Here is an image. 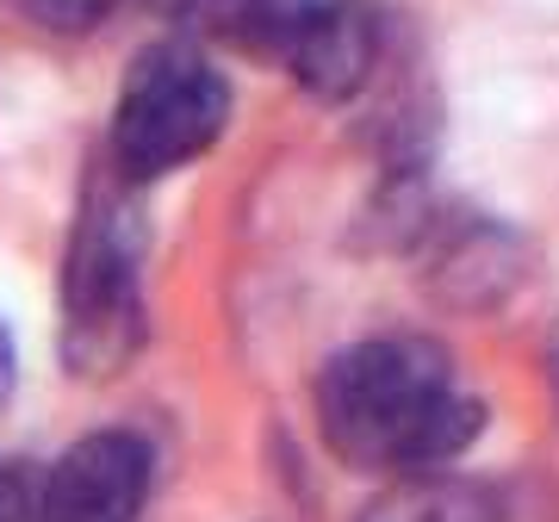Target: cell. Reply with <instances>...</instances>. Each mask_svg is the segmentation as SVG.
<instances>
[{"label":"cell","instance_id":"obj_6","mask_svg":"<svg viewBox=\"0 0 559 522\" xmlns=\"http://www.w3.org/2000/svg\"><path fill=\"white\" fill-rule=\"evenodd\" d=\"M385 50H392V25H385L380 0H323L305 25V38L293 44V57H286V75L311 100L348 106L380 81Z\"/></svg>","mask_w":559,"mask_h":522},{"label":"cell","instance_id":"obj_11","mask_svg":"<svg viewBox=\"0 0 559 522\" xmlns=\"http://www.w3.org/2000/svg\"><path fill=\"white\" fill-rule=\"evenodd\" d=\"M0 522H38V485L13 461H0Z\"/></svg>","mask_w":559,"mask_h":522},{"label":"cell","instance_id":"obj_7","mask_svg":"<svg viewBox=\"0 0 559 522\" xmlns=\"http://www.w3.org/2000/svg\"><path fill=\"white\" fill-rule=\"evenodd\" d=\"M510 503L491 479H466V473H404L385 491L367 498L355 522H503Z\"/></svg>","mask_w":559,"mask_h":522},{"label":"cell","instance_id":"obj_14","mask_svg":"<svg viewBox=\"0 0 559 522\" xmlns=\"http://www.w3.org/2000/svg\"><path fill=\"white\" fill-rule=\"evenodd\" d=\"M503 522H510V517H503Z\"/></svg>","mask_w":559,"mask_h":522},{"label":"cell","instance_id":"obj_2","mask_svg":"<svg viewBox=\"0 0 559 522\" xmlns=\"http://www.w3.org/2000/svg\"><path fill=\"white\" fill-rule=\"evenodd\" d=\"M143 249H150L143 187L94 162L57 274V355L75 380L100 385L143 355L150 342Z\"/></svg>","mask_w":559,"mask_h":522},{"label":"cell","instance_id":"obj_4","mask_svg":"<svg viewBox=\"0 0 559 522\" xmlns=\"http://www.w3.org/2000/svg\"><path fill=\"white\" fill-rule=\"evenodd\" d=\"M156 448L138 429H87L38 485V522H143Z\"/></svg>","mask_w":559,"mask_h":522},{"label":"cell","instance_id":"obj_1","mask_svg":"<svg viewBox=\"0 0 559 522\" xmlns=\"http://www.w3.org/2000/svg\"><path fill=\"white\" fill-rule=\"evenodd\" d=\"M318 436L355 473H436L485 436V399L429 336H360L318 367Z\"/></svg>","mask_w":559,"mask_h":522},{"label":"cell","instance_id":"obj_3","mask_svg":"<svg viewBox=\"0 0 559 522\" xmlns=\"http://www.w3.org/2000/svg\"><path fill=\"white\" fill-rule=\"evenodd\" d=\"M230 124V81L200 44L162 38L131 57L119 81V106L106 124V168L131 187H150L200 162Z\"/></svg>","mask_w":559,"mask_h":522},{"label":"cell","instance_id":"obj_12","mask_svg":"<svg viewBox=\"0 0 559 522\" xmlns=\"http://www.w3.org/2000/svg\"><path fill=\"white\" fill-rule=\"evenodd\" d=\"M13 392H20V348H13V336H7V323H0V417H7V404H13Z\"/></svg>","mask_w":559,"mask_h":522},{"label":"cell","instance_id":"obj_9","mask_svg":"<svg viewBox=\"0 0 559 522\" xmlns=\"http://www.w3.org/2000/svg\"><path fill=\"white\" fill-rule=\"evenodd\" d=\"M162 20L187 25V32H200V38H224L230 44V25H237L242 0H150Z\"/></svg>","mask_w":559,"mask_h":522},{"label":"cell","instance_id":"obj_13","mask_svg":"<svg viewBox=\"0 0 559 522\" xmlns=\"http://www.w3.org/2000/svg\"><path fill=\"white\" fill-rule=\"evenodd\" d=\"M547 392H554V411H559V323L547 330Z\"/></svg>","mask_w":559,"mask_h":522},{"label":"cell","instance_id":"obj_10","mask_svg":"<svg viewBox=\"0 0 559 522\" xmlns=\"http://www.w3.org/2000/svg\"><path fill=\"white\" fill-rule=\"evenodd\" d=\"M20 7L38 25H50V32H94L119 0H20Z\"/></svg>","mask_w":559,"mask_h":522},{"label":"cell","instance_id":"obj_8","mask_svg":"<svg viewBox=\"0 0 559 522\" xmlns=\"http://www.w3.org/2000/svg\"><path fill=\"white\" fill-rule=\"evenodd\" d=\"M318 7L323 0H242L237 25H230V44L249 50L255 62H280V69H286L293 44L305 38V25H311Z\"/></svg>","mask_w":559,"mask_h":522},{"label":"cell","instance_id":"obj_5","mask_svg":"<svg viewBox=\"0 0 559 522\" xmlns=\"http://www.w3.org/2000/svg\"><path fill=\"white\" fill-rule=\"evenodd\" d=\"M423 281L448 311H491V305L516 299L528 281V242L510 224L473 218V212H436V224L417 242Z\"/></svg>","mask_w":559,"mask_h":522}]
</instances>
